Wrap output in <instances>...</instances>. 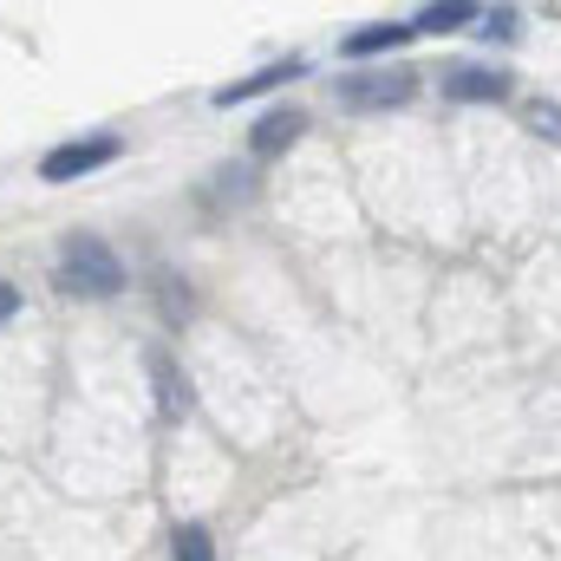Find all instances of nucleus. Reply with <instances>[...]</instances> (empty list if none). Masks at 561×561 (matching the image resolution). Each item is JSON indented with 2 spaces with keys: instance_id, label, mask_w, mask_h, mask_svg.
<instances>
[{
  "instance_id": "7ed1b4c3",
  "label": "nucleus",
  "mask_w": 561,
  "mask_h": 561,
  "mask_svg": "<svg viewBox=\"0 0 561 561\" xmlns=\"http://www.w3.org/2000/svg\"><path fill=\"white\" fill-rule=\"evenodd\" d=\"M412 92H419L412 66H379V72L340 79V105L346 112H399V105H412Z\"/></svg>"
},
{
  "instance_id": "f8f14e48",
  "label": "nucleus",
  "mask_w": 561,
  "mask_h": 561,
  "mask_svg": "<svg viewBox=\"0 0 561 561\" xmlns=\"http://www.w3.org/2000/svg\"><path fill=\"white\" fill-rule=\"evenodd\" d=\"M477 20H483V26H477L483 39H516V7H490V13H477Z\"/></svg>"
},
{
  "instance_id": "f257e3e1",
  "label": "nucleus",
  "mask_w": 561,
  "mask_h": 561,
  "mask_svg": "<svg viewBox=\"0 0 561 561\" xmlns=\"http://www.w3.org/2000/svg\"><path fill=\"white\" fill-rule=\"evenodd\" d=\"M53 280L66 287V294H92V300H112V294H125V262H118V249L105 242V236H66L59 242V268Z\"/></svg>"
},
{
  "instance_id": "423d86ee",
  "label": "nucleus",
  "mask_w": 561,
  "mask_h": 561,
  "mask_svg": "<svg viewBox=\"0 0 561 561\" xmlns=\"http://www.w3.org/2000/svg\"><path fill=\"white\" fill-rule=\"evenodd\" d=\"M405 39H412V20H373V26L346 33L340 53H346V59H379V53H399Z\"/></svg>"
},
{
  "instance_id": "9b49d317",
  "label": "nucleus",
  "mask_w": 561,
  "mask_h": 561,
  "mask_svg": "<svg viewBox=\"0 0 561 561\" xmlns=\"http://www.w3.org/2000/svg\"><path fill=\"white\" fill-rule=\"evenodd\" d=\"M150 373H157V386H163V412L176 419V412H183V386H176V366L157 353V359H150Z\"/></svg>"
},
{
  "instance_id": "9d476101",
  "label": "nucleus",
  "mask_w": 561,
  "mask_h": 561,
  "mask_svg": "<svg viewBox=\"0 0 561 561\" xmlns=\"http://www.w3.org/2000/svg\"><path fill=\"white\" fill-rule=\"evenodd\" d=\"M523 125H529L536 138L561 144V105H556V99H529V105H523Z\"/></svg>"
},
{
  "instance_id": "f03ea898",
  "label": "nucleus",
  "mask_w": 561,
  "mask_h": 561,
  "mask_svg": "<svg viewBox=\"0 0 561 561\" xmlns=\"http://www.w3.org/2000/svg\"><path fill=\"white\" fill-rule=\"evenodd\" d=\"M118 157H125V138H112V131L66 138L39 157V183H79V176H92V170H105V163H118Z\"/></svg>"
},
{
  "instance_id": "ddd939ff",
  "label": "nucleus",
  "mask_w": 561,
  "mask_h": 561,
  "mask_svg": "<svg viewBox=\"0 0 561 561\" xmlns=\"http://www.w3.org/2000/svg\"><path fill=\"white\" fill-rule=\"evenodd\" d=\"M13 313H20V287H7V280H0V320H13Z\"/></svg>"
},
{
  "instance_id": "1a4fd4ad",
  "label": "nucleus",
  "mask_w": 561,
  "mask_h": 561,
  "mask_svg": "<svg viewBox=\"0 0 561 561\" xmlns=\"http://www.w3.org/2000/svg\"><path fill=\"white\" fill-rule=\"evenodd\" d=\"M170 549H176V561H216V542H209V529H203V523H176Z\"/></svg>"
},
{
  "instance_id": "20e7f679",
  "label": "nucleus",
  "mask_w": 561,
  "mask_h": 561,
  "mask_svg": "<svg viewBox=\"0 0 561 561\" xmlns=\"http://www.w3.org/2000/svg\"><path fill=\"white\" fill-rule=\"evenodd\" d=\"M437 85H444V99H457V105H496V99H510V79L490 72V66H444Z\"/></svg>"
},
{
  "instance_id": "6e6552de",
  "label": "nucleus",
  "mask_w": 561,
  "mask_h": 561,
  "mask_svg": "<svg viewBox=\"0 0 561 561\" xmlns=\"http://www.w3.org/2000/svg\"><path fill=\"white\" fill-rule=\"evenodd\" d=\"M470 20H477L470 0H444V7H424L419 20H412V33H457V26H470Z\"/></svg>"
},
{
  "instance_id": "0eeeda50",
  "label": "nucleus",
  "mask_w": 561,
  "mask_h": 561,
  "mask_svg": "<svg viewBox=\"0 0 561 561\" xmlns=\"http://www.w3.org/2000/svg\"><path fill=\"white\" fill-rule=\"evenodd\" d=\"M300 131H307V112H294V105H275V112H268V118L249 131V150H255V157H280V150L300 138Z\"/></svg>"
},
{
  "instance_id": "39448f33",
  "label": "nucleus",
  "mask_w": 561,
  "mask_h": 561,
  "mask_svg": "<svg viewBox=\"0 0 561 561\" xmlns=\"http://www.w3.org/2000/svg\"><path fill=\"white\" fill-rule=\"evenodd\" d=\"M287 79H307V59H300V53H287V59H275V66H262V72H249V79L222 85V92H216V105H242V99H262V92H275V85H287Z\"/></svg>"
}]
</instances>
